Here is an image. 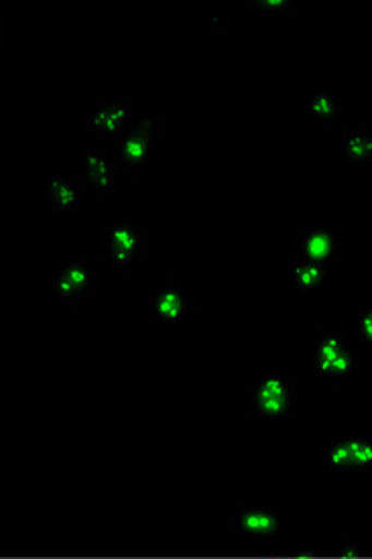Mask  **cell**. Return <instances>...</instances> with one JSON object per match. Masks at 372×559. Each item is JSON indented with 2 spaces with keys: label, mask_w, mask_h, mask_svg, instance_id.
Masks as SVG:
<instances>
[{
  "label": "cell",
  "mask_w": 372,
  "mask_h": 559,
  "mask_svg": "<svg viewBox=\"0 0 372 559\" xmlns=\"http://www.w3.org/2000/svg\"><path fill=\"white\" fill-rule=\"evenodd\" d=\"M105 247L115 263L133 265L145 257L147 230H143L134 221H119L106 228Z\"/></svg>",
  "instance_id": "cell-3"
},
{
  "label": "cell",
  "mask_w": 372,
  "mask_h": 559,
  "mask_svg": "<svg viewBox=\"0 0 372 559\" xmlns=\"http://www.w3.org/2000/svg\"><path fill=\"white\" fill-rule=\"evenodd\" d=\"M84 165H86L89 181L100 192L106 195L117 192V163L106 153L105 148H86Z\"/></svg>",
  "instance_id": "cell-11"
},
{
  "label": "cell",
  "mask_w": 372,
  "mask_h": 559,
  "mask_svg": "<svg viewBox=\"0 0 372 559\" xmlns=\"http://www.w3.org/2000/svg\"><path fill=\"white\" fill-rule=\"evenodd\" d=\"M47 192L53 202V207L60 212H74L84 202L82 188L72 179H53L47 183Z\"/></svg>",
  "instance_id": "cell-12"
},
{
  "label": "cell",
  "mask_w": 372,
  "mask_h": 559,
  "mask_svg": "<svg viewBox=\"0 0 372 559\" xmlns=\"http://www.w3.org/2000/svg\"><path fill=\"white\" fill-rule=\"evenodd\" d=\"M360 334L364 342H371L372 336V324H371V311L364 309L362 316H360Z\"/></svg>",
  "instance_id": "cell-16"
},
{
  "label": "cell",
  "mask_w": 372,
  "mask_h": 559,
  "mask_svg": "<svg viewBox=\"0 0 372 559\" xmlns=\"http://www.w3.org/2000/svg\"><path fill=\"white\" fill-rule=\"evenodd\" d=\"M310 106H312L313 115L326 124H334V122H338V118L343 117V103L326 92H315Z\"/></svg>",
  "instance_id": "cell-15"
},
{
  "label": "cell",
  "mask_w": 372,
  "mask_h": 559,
  "mask_svg": "<svg viewBox=\"0 0 372 559\" xmlns=\"http://www.w3.org/2000/svg\"><path fill=\"white\" fill-rule=\"evenodd\" d=\"M346 159L352 163H369L372 159V139L367 131H350L344 134Z\"/></svg>",
  "instance_id": "cell-14"
},
{
  "label": "cell",
  "mask_w": 372,
  "mask_h": 559,
  "mask_svg": "<svg viewBox=\"0 0 372 559\" xmlns=\"http://www.w3.org/2000/svg\"><path fill=\"white\" fill-rule=\"evenodd\" d=\"M155 136V118L129 129L117 145V162L127 169L141 167L149 162L151 141Z\"/></svg>",
  "instance_id": "cell-9"
},
{
  "label": "cell",
  "mask_w": 372,
  "mask_h": 559,
  "mask_svg": "<svg viewBox=\"0 0 372 559\" xmlns=\"http://www.w3.org/2000/svg\"><path fill=\"white\" fill-rule=\"evenodd\" d=\"M232 531L251 542L275 539L281 531V509L275 504H247L232 516Z\"/></svg>",
  "instance_id": "cell-4"
},
{
  "label": "cell",
  "mask_w": 372,
  "mask_h": 559,
  "mask_svg": "<svg viewBox=\"0 0 372 559\" xmlns=\"http://www.w3.org/2000/svg\"><path fill=\"white\" fill-rule=\"evenodd\" d=\"M259 9L263 13H285L291 11V2H261Z\"/></svg>",
  "instance_id": "cell-17"
},
{
  "label": "cell",
  "mask_w": 372,
  "mask_h": 559,
  "mask_svg": "<svg viewBox=\"0 0 372 559\" xmlns=\"http://www.w3.org/2000/svg\"><path fill=\"white\" fill-rule=\"evenodd\" d=\"M329 471L362 474L372 471V443L362 438L332 440L326 450Z\"/></svg>",
  "instance_id": "cell-6"
},
{
  "label": "cell",
  "mask_w": 372,
  "mask_h": 559,
  "mask_svg": "<svg viewBox=\"0 0 372 559\" xmlns=\"http://www.w3.org/2000/svg\"><path fill=\"white\" fill-rule=\"evenodd\" d=\"M312 360L315 372L328 381H343L352 372H357V358L340 328H329L315 340Z\"/></svg>",
  "instance_id": "cell-1"
},
{
  "label": "cell",
  "mask_w": 372,
  "mask_h": 559,
  "mask_svg": "<svg viewBox=\"0 0 372 559\" xmlns=\"http://www.w3.org/2000/svg\"><path fill=\"white\" fill-rule=\"evenodd\" d=\"M343 238L336 230L326 228H305L299 233V259L328 266L340 251Z\"/></svg>",
  "instance_id": "cell-8"
},
{
  "label": "cell",
  "mask_w": 372,
  "mask_h": 559,
  "mask_svg": "<svg viewBox=\"0 0 372 559\" xmlns=\"http://www.w3.org/2000/svg\"><path fill=\"white\" fill-rule=\"evenodd\" d=\"M96 266L89 263H65L58 266L51 280V289L60 301H72L86 294L96 283Z\"/></svg>",
  "instance_id": "cell-7"
},
{
  "label": "cell",
  "mask_w": 372,
  "mask_h": 559,
  "mask_svg": "<svg viewBox=\"0 0 372 559\" xmlns=\"http://www.w3.org/2000/svg\"><path fill=\"white\" fill-rule=\"evenodd\" d=\"M328 275V266L317 265L312 261H303V259H296V266H293V280L298 283L299 292H313L317 289Z\"/></svg>",
  "instance_id": "cell-13"
},
{
  "label": "cell",
  "mask_w": 372,
  "mask_h": 559,
  "mask_svg": "<svg viewBox=\"0 0 372 559\" xmlns=\"http://www.w3.org/2000/svg\"><path fill=\"white\" fill-rule=\"evenodd\" d=\"M86 124L100 133H127L133 124V103L117 100V103L98 104L86 117Z\"/></svg>",
  "instance_id": "cell-10"
},
{
  "label": "cell",
  "mask_w": 372,
  "mask_h": 559,
  "mask_svg": "<svg viewBox=\"0 0 372 559\" xmlns=\"http://www.w3.org/2000/svg\"><path fill=\"white\" fill-rule=\"evenodd\" d=\"M296 405V384L287 374H267L254 381L251 409L265 421H281Z\"/></svg>",
  "instance_id": "cell-2"
},
{
  "label": "cell",
  "mask_w": 372,
  "mask_h": 559,
  "mask_svg": "<svg viewBox=\"0 0 372 559\" xmlns=\"http://www.w3.org/2000/svg\"><path fill=\"white\" fill-rule=\"evenodd\" d=\"M192 297L176 283L169 281L159 292L151 295L149 320L153 324L178 325L192 313Z\"/></svg>",
  "instance_id": "cell-5"
},
{
  "label": "cell",
  "mask_w": 372,
  "mask_h": 559,
  "mask_svg": "<svg viewBox=\"0 0 372 559\" xmlns=\"http://www.w3.org/2000/svg\"><path fill=\"white\" fill-rule=\"evenodd\" d=\"M0 45H2V21H0Z\"/></svg>",
  "instance_id": "cell-18"
}]
</instances>
